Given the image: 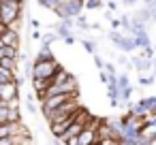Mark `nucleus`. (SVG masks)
<instances>
[{
    "label": "nucleus",
    "mask_w": 156,
    "mask_h": 145,
    "mask_svg": "<svg viewBox=\"0 0 156 145\" xmlns=\"http://www.w3.org/2000/svg\"><path fill=\"white\" fill-rule=\"evenodd\" d=\"M2 5H5V2H2V0H0V13H2Z\"/></svg>",
    "instance_id": "nucleus-14"
},
{
    "label": "nucleus",
    "mask_w": 156,
    "mask_h": 145,
    "mask_svg": "<svg viewBox=\"0 0 156 145\" xmlns=\"http://www.w3.org/2000/svg\"><path fill=\"white\" fill-rule=\"evenodd\" d=\"M13 81H17L15 71H9L5 66H0V83H13Z\"/></svg>",
    "instance_id": "nucleus-10"
},
{
    "label": "nucleus",
    "mask_w": 156,
    "mask_h": 145,
    "mask_svg": "<svg viewBox=\"0 0 156 145\" xmlns=\"http://www.w3.org/2000/svg\"><path fill=\"white\" fill-rule=\"evenodd\" d=\"M37 60H54V56H51V49H49V45H43V49L39 51V58Z\"/></svg>",
    "instance_id": "nucleus-11"
},
{
    "label": "nucleus",
    "mask_w": 156,
    "mask_h": 145,
    "mask_svg": "<svg viewBox=\"0 0 156 145\" xmlns=\"http://www.w3.org/2000/svg\"><path fill=\"white\" fill-rule=\"evenodd\" d=\"M124 2H126V5H133V2H135V0H124Z\"/></svg>",
    "instance_id": "nucleus-13"
},
{
    "label": "nucleus",
    "mask_w": 156,
    "mask_h": 145,
    "mask_svg": "<svg viewBox=\"0 0 156 145\" xmlns=\"http://www.w3.org/2000/svg\"><path fill=\"white\" fill-rule=\"evenodd\" d=\"M79 109H81V107H79ZM79 109H77V111H73V113H69V115H62V117L51 119V122H49V130H51V134L60 139V136H62V134H64V132H66V130H69L75 122H77Z\"/></svg>",
    "instance_id": "nucleus-3"
},
{
    "label": "nucleus",
    "mask_w": 156,
    "mask_h": 145,
    "mask_svg": "<svg viewBox=\"0 0 156 145\" xmlns=\"http://www.w3.org/2000/svg\"><path fill=\"white\" fill-rule=\"evenodd\" d=\"M75 98H77V94H56V96H47V98L41 102V111H43V115L47 117L51 111H56L58 107H62L64 102L75 100Z\"/></svg>",
    "instance_id": "nucleus-4"
},
{
    "label": "nucleus",
    "mask_w": 156,
    "mask_h": 145,
    "mask_svg": "<svg viewBox=\"0 0 156 145\" xmlns=\"http://www.w3.org/2000/svg\"><path fill=\"white\" fill-rule=\"evenodd\" d=\"M0 39H2V45H9V47H20V32L15 28H9L7 32L0 34Z\"/></svg>",
    "instance_id": "nucleus-8"
},
{
    "label": "nucleus",
    "mask_w": 156,
    "mask_h": 145,
    "mask_svg": "<svg viewBox=\"0 0 156 145\" xmlns=\"http://www.w3.org/2000/svg\"><path fill=\"white\" fill-rule=\"evenodd\" d=\"M92 145H101V143H98V141H96V143H92Z\"/></svg>",
    "instance_id": "nucleus-15"
},
{
    "label": "nucleus",
    "mask_w": 156,
    "mask_h": 145,
    "mask_svg": "<svg viewBox=\"0 0 156 145\" xmlns=\"http://www.w3.org/2000/svg\"><path fill=\"white\" fill-rule=\"evenodd\" d=\"M2 13H0V22L15 28V24L20 22V13H22V0H2Z\"/></svg>",
    "instance_id": "nucleus-2"
},
{
    "label": "nucleus",
    "mask_w": 156,
    "mask_h": 145,
    "mask_svg": "<svg viewBox=\"0 0 156 145\" xmlns=\"http://www.w3.org/2000/svg\"><path fill=\"white\" fill-rule=\"evenodd\" d=\"M60 71V62L54 58V60H34L32 64V77H39V79H54V75Z\"/></svg>",
    "instance_id": "nucleus-1"
},
{
    "label": "nucleus",
    "mask_w": 156,
    "mask_h": 145,
    "mask_svg": "<svg viewBox=\"0 0 156 145\" xmlns=\"http://www.w3.org/2000/svg\"><path fill=\"white\" fill-rule=\"evenodd\" d=\"M17 88H20V79L13 83H0V102H15L17 100Z\"/></svg>",
    "instance_id": "nucleus-6"
},
{
    "label": "nucleus",
    "mask_w": 156,
    "mask_h": 145,
    "mask_svg": "<svg viewBox=\"0 0 156 145\" xmlns=\"http://www.w3.org/2000/svg\"><path fill=\"white\" fill-rule=\"evenodd\" d=\"M83 128H86V124H81V122H75V124H73V126H71V128H69V130H66L62 136H60V141L64 143V141H69V139H73V136H79V134L83 132Z\"/></svg>",
    "instance_id": "nucleus-9"
},
{
    "label": "nucleus",
    "mask_w": 156,
    "mask_h": 145,
    "mask_svg": "<svg viewBox=\"0 0 156 145\" xmlns=\"http://www.w3.org/2000/svg\"><path fill=\"white\" fill-rule=\"evenodd\" d=\"M41 5H43V7H54V9H56V7L60 5V0H41Z\"/></svg>",
    "instance_id": "nucleus-12"
},
{
    "label": "nucleus",
    "mask_w": 156,
    "mask_h": 145,
    "mask_svg": "<svg viewBox=\"0 0 156 145\" xmlns=\"http://www.w3.org/2000/svg\"><path fill=\"white\" fill-rule=\"evenodd\" d=\"M156 141V117L150 122V124H145L143 128H141V143L143 145H150V143H154Z\"/></svg>",
    "instance_id": "nucleus-7"
},
{
    "label": "nucleus",
    "mask_w": 156,
    "mask_h": 145,
    "mask_svg": "<svg viewBox=\"0 0 156 145\" xmlns=\"http://www.w3.org/2000/svg\"><path fill=\"white\" fill-rule=\"evenodd\" d=\"M81 5H83V0H69V2H60L56 7V11H58V15L62 19H69V17H73V15L79 13Z\"/></svg>",
    "instance_id": "nucleus-5"
}]
</instances>
